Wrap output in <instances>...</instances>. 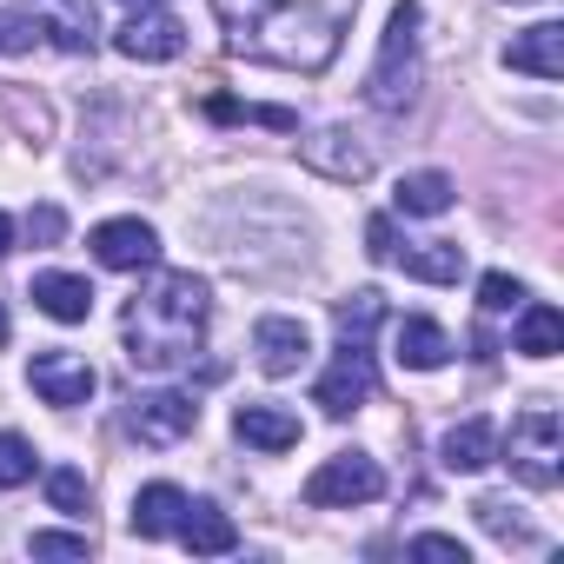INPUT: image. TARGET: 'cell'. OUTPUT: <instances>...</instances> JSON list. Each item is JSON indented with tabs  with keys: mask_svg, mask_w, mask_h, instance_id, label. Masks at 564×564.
Instances as JSON below:
<instances>
[{
	"mask_svg": "<svg viewBox=\"0 0 564 564\" xmlns=\"http://www.w3.org/2000/svg\"><path fill=\"white\" fill-rule=\"evenodd\" d=\"M352 8L359 0H213L226 47L239 61L293 67V74H326L333 67Z\"/></svg>",
	"mask_w": 564,
	"mask_h": 564,
	"instance_id": "obj_1",
	"label": "cell"
},
{
	"mask_svg": "<svg viewBox=\"0 0 564 564\" xmlns=\"http://www.w3.org/2000/svg\"><path fill=\"white\" fill-rule=\"evenodd\" d=\"M206 313H213V300H206V279L199 272H160L147 293L127 300V319H120L127 366L133 372H173V366H186L199 352V339H206Z\"/></svg>",
	"mask_w": 564,
	"mask_h": 564,
	"instance_id": "obj_2",
	"label": "cell"
},
{
	"mask_svg": "<svg viewBox=\"0 0 564 564\" xmlns=\"http://www.w3.org/2000/svg\"><path fill=\"white\" fill-rule=\"evenodd\" d=\"M419 80H425V67H419V0H399L392 21H386V41H379V61L366 74V107L399 120L419 100Z\"/></svg>",
	"mask_w": 564,
	"mask_h": 564,
	"instance_id": "obj_3",
	"label": "cell"
},
{
	"mask_svg": "<svg viewBox=\"0 0 564 564\" xmlns=\"http://www.w3.org/2000/svg\"><path fill=\"white\" fill-rule=\"evenodd\" d=\"M505 465L531 485V491H551L564 478V425L551 405H531L511 419V438H505Z\"/></svg>",
	"mask_w": 564,
	"mask_h": 564,
	"instance_id": "obj_4",
	"label": "cell"
},
{
	"mask_svg": "<svg viewBox=\"0 0 564 564\" xmlns=\"http://www.w3.org/2000/svg\"><path fill=\"white\" fill-rule=\"evenodd\" d=\"M379 392V366H372V339H339V359H333V372L313 386V405L326 412V419H346V412H359L366 399Z\"/></svg>",
	"mask_w": 564,
	"mask_h": 564,
	"instance_id": "obj_5",
	"label": "cell"
},
{
	"mask_svg": "<svg viewBox=\"0 0 564 564\" xmlns=\"http://www.w3.org/2000/svg\"><path fill=\"white\" fill-rule=\"evenodd\" d=\"M372 498H386V471H379V458H366V452H339V458H326V465L306 478V505H313V511L372 505Z\"/></svg>",
	"mask_w": 564,
	"mask_h": 564,
	"instance_id": "obj_6",
	"label": "cell"
},
{
	"mask_svg": "<svg viewBox=\"0 0 564 564\" xmlns=\"http://www.w3.org/2000/svg\"><path fill=\"white\" fill-rule=\"evenodd\" d=\"M193 425H199L193 392H147V399H133V419H127V432H133L140 445H153V452L180 445Z\"/></svg>",
	"mask_w": 564,
	"mask_h": 564,
	"instance_id": "obj_7",
	"label": "cell"
},
{
	"mask_svg": "<svg viewBox=\"0 0 564 564\" xmlns=\"http://www.w3.org/2000/svg\"><path fill=\"white\" fill-rule=\"evenodd\" d=\"M300 160H306L313 173L339 180V186H359V180L372 173V147H359V133H346V127H319V133H306V140H300Z\"/></svg>",
	"mask_w": 564,
	"mask_h": 564,
	"instance_id": "obj_8",
	"label": "cell"
},
{
	"mask_svg": "<svg viewBox=\"0 0 564 564\" xmlns=\"http://www.w3.org/2000/svg\"><path fill=\"white\" fill-rule=\"evenodd\" d=\"M94 259L100 265H113V272H147L153 259H160V232L147 226V219H107V226H94Z\"/></svg>",
	"mask_w": 564,
	"mask_h": 564,
	"instance_id": "obj_9",
	"label": "cell"
},
{
	"mask_svg": "<svg viewBox=\"0 0 564 564\" xmlns=\"http://www.w3.org/2000/svg\"><path fill=\"white\" fill-rule=\"evenodd\" d=\"M113 47L127 61H180L186 54V28L173 14H160V8H133V21L113 34Z\"/></svg>",
	"mask_w": 564,
	"mask_h": 564,
	"instance_id": "obj_10",
	"label": "cell"
},
{
	"mask_svg": "<svg viewBox=\"0 0 564 564\" xmlns=\"http://www.w3.org/2000/svg\"><path fill=\"white\" fill-rule=\"evenodd\" d=\"M28 379H34V392H41L47 405H87L94 386H100L80 352H41V359L28 366Z\"/></svg>",
	"mask_w": 564,
	"mask_h": 564,
	"instance_id": "obj_11",
	"label": "cell"
},
{
	"mask_svg": "<svg viewBox=\"0 0 564 564\" xmlns=\"http://www.w3.org/2000/svg\"><path fill=\"white\" fill-rule=\"evenodd\" d=\"M252 352H259V372L286 379V372H300V366H306L313 339H306V326H300V319L272 313V319H259V326H252Z\"/></svg>",
	"mask_w": 564,
	"mask_h": 564,
	"instance_id": "obj_12",
	"label": "cell"
},
{
	"mask_svg": "<svg viewBox=\"0 0 564 564\" xmlns=\"http://www.w3.org/2000/svg\"><path fill=\"white\" fill-rule=\"evenodd\" d=\"M28 14L41 21V34H47L61 54H94V41H100L87 0H28Z\"/></svg>",
	"mask_w": 564,
	"mask_h": 564,
	"instance_id": "obj_13",
	"label": "cell"
},
{
	"mask_svg": "<svg viewBox=\"0 0 564 564\" xmlns=\"http://www.w3.org/2000/svg\"><path fill=\"white\" fill-rule=\"evenodd\" d=\"M505 67H511V74H531V80H557V74H564V28H557V21L524 28V34L505 47Z\"/></svg>",
	"mask_w": 564,
	"mask_h": 564,
	"instance_id": "obj_14",
	"label": "cell"
},
{
	"mask_svg": "<svg viewBox=\"0 0 564 564\" xmlns=\"http://www.w3.org/2000/svg\"><path fill=\"white\" fill-rule=\"evenodd\" d=\"M193 557H226V551H239V524L219 511V505H193L186 498V518H180V531H173Z\"/></svg>",
	"mask_w": 564,
	"mask_h": 564,
	"instance_id": "obj_15",
	"label": "cell"
},
{
	"mask_svg": "<svg viewBox=\"0 0 564 564\" xmlns=\"http://www.w3.org/2000/svg\"><path fill=\"white\" fill-rule=\"evenodd\" d=\"M232 432L246 445H259V452H293L300 445V419L286 405H239L232 412Z\"/></svg>",
	"mask_w": 564,
	"mask_h": 564,
	"instance_id": "obj_16",
	"label": "cell"
},
{
	"mask_svg": "<svg viewBox=\"0 0 564 564\" xmlns=\"http://www.w3.org/2000/svg\"><path fill=\"white\" fill-rule=\"evenodd\" d=\"M34 306L47 319H61V326H80L94 313V286H87V279H74V272H41L34 279Z\"/></svg>",
	"mask_w": 564,
	"mask_h": 564,
	"instance_id": "obj_17",
	"label": "cell"
},
{
	"mask_svg": "<svg viewBox=\"0 0 564 564\" xmlns=\"http://www.w3.org/2000/svg\"><path fill=\"white\" fill-rule=\"evenodd\" d=\"M438 458H445V471H485V465L498 458V425H491V419H465V425H452L445 445H438Z\"/></svg>",
	"mask_w": 564,
	"mask_h": 564,
	"instance_id": "obj_18",
	"label": "cell"
},
{
	"mask_svg": "<svg viewBox=\"0 0 564 564\" xmlns=\"http://www.w3.org/2000/svg\"><path fill=\"white\" fill-rule=\"evenodd\" d=\"M412 279H425V286H458V272H465V246L458 239H425V246H405L392 252Z\"/></svg>",
	"mask_w": 564,
	"mask_h": 564,
	"instance_id": "obj_19",
	"label": "cell"
},
{
	"mask_svg": "<svg viewBox=\"0 0 564 564\" xmlns=\"http://www.w3.org/2000/svg\"><path fill=\"white\" fill-rule=\"evenodd\" d=\"M392 346H399V366H412V372H438V366L452 359V339H445V326H432V319H399Z\"/></svg>",
	"mask_w": 564,
	"mask_h": 564,
	"instance_id": "obj_20",
	"label": "cell"
},
{
	"mask_svg": "<svg viewBox=\"0 0 564 564\" xmlns=\"http://www.w3.org/2000/svg\"><path fill=\"white\" fill-rule=\"evenodd\" d=\"M180 518H186V491H180V485H166V478H160V485H147V491L133 498V531H140V538H173V531H180Z\"/></svg>",
	"mask_w": 564,
	"mask_h": 564,
	"instance_id": "obj_21",
	"label": "cell"
},
{
	"mask_svg": "<svg viewBox=\"0 0 564 564\" xmlns=\"http://www.w3.org/2000/svg\"><path fill=\"white\" fill-rule=\"evenodd\" d=\"M452 199H458L452 173H405L399 193H392V206L412 213V219H438V213H452Z\"/></svg>",
	"mask_w": 564,
	"mask_h": 564,
	"instance_id": "obj_22",
	"label": "cell"
},
{
	"mask_svg": "<svg viewBox=\"0 0 564 564\" xmlns=\"http://www.w3.org/2000/svg\"><path fill=\"white\" fill-rule=\"evenodd\" d=\"M557 346H564L557 306H524V313H518V352H524V359H551Z\"/></svg>",
	"mask_w": 564,
	"mask_h": 564,
	"instance_id": "obj_23",
	"label": "cell"
},
{
	"mask_svg": "<svg viewBox=\"0 0 564 564\" xmlns=\"http://www.w3.org/2000/svg\"><path fill=\"white\" fill-rule=\"evenodd\" d=\"M333 319H339V339H372V326L386 319V293L359 286L352 300H339V306H333Z\"/></svg>",
	"mask_w": 564,
	"mask_h": 564,
	"instance_id": "obj_24",
	"label": "cell"
},
{
	"mask_svg": "<svg viewBox=\"0 0 564 564\" xmlns=\"http://www.w3.org/2000/svg\"><path fill=\"white\" fill-rule=\"evenodd\" d=\"M471 511H478V524H485L491 538H505V544H531V524L518 518V505H511V498H478Z\"/></svg>",
	"mask_w": 564,
	"mask_h": 564,
	"instance_id": "obj_25",
	"label": "cell"
},
{
	"mask_svg": "<svg viewBox=\"0 0 564 564\" xmlns=\"http://www.w3.org/2000/svg\"><path fill=\"white\" fill-rule=\"evenodd\" d=\"M47 505H54V511H67V518H80V511H87V471L54 465V471H47Z\"/></svg>",
	"mask_w": 564,
	"mask_h": 564,
	"instance_id": "obj_26",
	"label": "cell"
},
{
	"mask_svg": "<svg viewBox=\"0 0 564 564\" xmlns=\"http://www.w3.org/2000/svg\"><path fill=\"white\" fill-rule=\"evenodd\" d=\"M34 478V445L21 432H0V491H14Z\"/></svg>",
	"mask_w": 564,
	"mask_h": 564,
	"instance_id": "obj_27",
	"label": "cell"
},
{
	"mask_svg": "<svg viewBox=\"0 0 564 564\" xmlns=\"http://www.w3.org/2000/svg\"><path fill=\"white\" fill-rule=\"evenodd\" d=\"M478 306H485V313H518V306H524V286H518L511 272H485V279H478Z\"/></svg>",
	"mask_w": 564,
	"mask_h": 564,
	"instance_id": "obj_28",
	"label": "cell"
},
{
	"mask_svg": "<svg viewBox=\"0 0 564 564\" xmlns=\"http://www.w3.org/2000/svg\"><path fill=\"white\" fill-rule=\"evenodd\" d=\"M28 551H34V557H87L94 538H87V531H34Z\"/></svg>",
	"mask_w": 564,
	"mask_h": 564,
	"instance_id": "obj_29",
	"label": "cell"
},
{
	"mask_svg": "<svg viewBox=\"0 0 564 564\" xmlns=\"http://www.w3.org/2000/svg\"><path fill=\"white\" fill-rule=\"evenodd\" d=\"M0 107H8V120H14L34 147L47 140V107H41V100H28V94H0Z\"/></svg>",
	"mask_w": 564,
	"mask_h": 564,
	"instance_id": "obj_30",
	"label": "cell"
},
{
	"mask_svg": "<svg viewBox=\"0 0 564 564\" xmlns=\"http://www.w3.org/2000/svg\"><path fill=\"white\" fill-rule=\"evenodd\" d=\"M41 21L34 14H0V54H34Z\"/></svg>",
	"mask_w": 564,
	"mask_h": 564,
	"instance_id": "obj_31",
	"label": "cell"
},
{
	"mask_svg": "<svg viewBox=\"0 0 564 564\" xmlns=\"http://www.w3.org/2000/svg\"><path fill=\"white\" fill-rule=\"evenodd\" d=\"M61 232H67V213L61 206H34L28 213V239L34 246H61Z\"/></svg>",
	"mask_w": 564,
	"mask_h": 564,
	"instance_id": "obj_32",
	"label": "cell"
},
{
	"mask_svg": "<svg viewBox=\"0 0 564 564\" xmlns=\"http://www.w3.org/2000/svg\"><path fill=\"white\" fill-rule=\"evenodd\" d=\"M412 557H438V564H465V544H458V538H445V531H425V538H412Z\"/></svg>",
	"mask_w": 564,
	"mask_h": 564,
	"instance_id": "obj_33",
	"label": "cell"
},
{
	"mask_svg": "<svg viewBox=\"0 0 564 564\" xmlns=\"http://www.w3.org/2000/svg\"><path fill=\"white\" fill-rule=\"evenodd\" d=\"M239 120L272 127V133H300V113H293V107H239Z\"/></svg>",
	"mask_w": 564,
	"mask_h": 564,
	"instance_id": "obj_34",
	"label": "cell"
},
{
	"mask_svg": "<svg viewBox=\"0 0 564 564\" xmlns=\"http://www.w3.org/2000/svg\"><path fill=\"white\" fill-rule=\"evenodd\" d=\"M366 252H372V259H392V252H399V232H392V219H386V213H372V219H366Z\"/></svg>",
	"mask_w": 564,
	"mask_h": 564,
	"instance_id": "obj_35",
	"label": "cell"
},
{
	"mask_svg": "<svg viewBox=\"0 0 564 564\" xmlns=\"http://www.w3.org/2000/svg\"><path fill=\"white\" fill-rule=\"evenodd\" d=\"M8 246H14V219L0 213V259H8Z\"/></svg>",
	"mask_w": 564,
	"mask_h": 564,
	"instance_id": "obj_36",
	"label": "cell"
},
{
	"mask_svg": "<svg viewBox=\"0 0 564 564\" xmlns=\"http://www.w3.org/2000/svg\"><path fill=\"white\" fill-rule=\"evenodd\" d=\"M127 8H160V0H127Z\"/></svg>",
	"mask_w": 564,
	"mask_h": 564,
	"instance_id": "obj_37",
	"label": "cell"
},
{
	"mask_svg": "<svg viewBox=\"0 0 564 564\" xmlns=\"http://www.w3.org/2000/svg\"><path fill=\"white\" fill-rule=\"evenodd\" d=\"M0 339H8V313H0Z\"/></svg>",
	"mask_w": 564,
	"mask_h": 564,
	"instance_id": "obj_38",
	"label": "cell"
}]
</instances>
